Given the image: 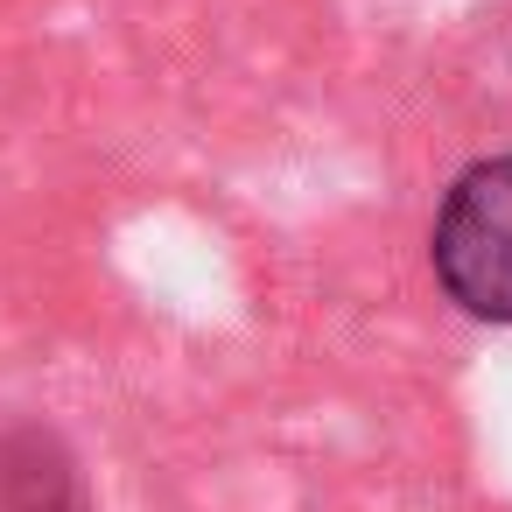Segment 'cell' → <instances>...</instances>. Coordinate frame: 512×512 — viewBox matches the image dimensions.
<instances>
[{
  "label": "cell",
  "mask_w": 512,
  "mask_h": 512,
  "mask_svg": "<svg viewBox=\"0 0 512 512\" xmlns=\"http://www.w3.org/2000/svg\"><path fill=\"white\" fill-rule=\"evenodd\" d=\"M0 512H92L85 470L50 428L0 435Z\"/></svg>",
  "instance_id": "2"
},
{
  "label": "cell",
  "mask_w": 512,
  "mask_h": 512,
  "mask_svg": "<svg viewBox=\"0 0 512 512\" xmlns=\"http://www.w3.org/2000/svg\"><path fill=\"white\" fill-rule=\"evenodd\" d=\"M428 260L442 295L477 323H512V155L470 162L435 211Z\"/></svg>",
  "instance_id": "1"
}]
</instances>
